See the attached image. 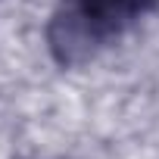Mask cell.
<instances>
[{
  "instance_id": "cell-1",
  "label": "cell",
  "mask_w": 159,
  "mask_h": 159,
  "mask_svg": "<svg viewBox=\"0 0 159 159\" xmlns=\"http://www.w3.org/2000/svg\"><path fill=\"white\" fill-rule=\"evenodd\" d=\"M153 0H69L66 22L72 34H84L88 41H100L106 34H119L131 19L150 10Z\"/></svg>"
}]
</instances>
